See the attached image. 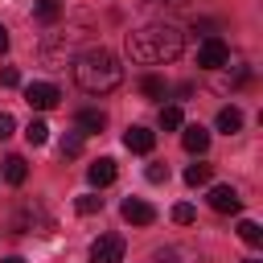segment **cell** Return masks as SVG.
Wrapping results in <instances>:
<instances>
[{"label":"cell","instance_id":"6da1fadb","mask_svg":"<svg viewBox=\"0 0 263 263\" xmlns=\"http://www.w3.org/2000/svg\"><path fill=\"white\" fill-rule=\"evenodd\" d=\"M181 49H185L181 29H177V25H164V21H156V25H144V29L127 33V58H132V62H140V66L173 62V58H181Z\"/></svg>","mask_w":263,"mask_h":263},{"label":"cell","instance_id":"7a4b0ae2","mask_svg":"<svg viewBox=\"0 0 263 263\" xmlns=\"http://www.w3.org/2000/svg\"><path fill=\"white\" fill-rule=\"evenodd\" d=\"M74 82L86 95H107L123 82V66L111 49H82L74 58Z\"/></svg>","mask_w":263,"mask_h":263},{"label":"cell","instance_id":"3957f363","mask_svg":"<svg viewBox=\"0 0 263 263\" xmlns=\"http://www.w3.org/2000/svg\"><path fill=\"white\" fill-rule=\"evenodd\" d=\"M226 62H230V49H226L222 37H205V41L197 45V66H201V70H222Z\"/></svg>","mask_w":263,"mask_h":263},{"label":"cell","instance_id":"277c9868","mask_svg":"<svg viewBox=\"0 0 263 263\" xmlns=\"http://www.w3.org/2000/svg\"><path fill=\"white\" fill-rule=\"evenodd\" d=\"M90 263H123V238L119 234H99L90 242Z\"/></svg>","mask_w":263,"mask_h":263},{"label":"cell","instance_id":"5b68a950","mask_svg":"<svg viewBox=\"0 0 263 263\" xmlns=\"http://www.w3.org/2000/svg\"><path fill=\"white\" fill-rule=\"evenodd\" d=\"M58 99H62V95H58L53 82H29V86H25V103H29L33 111H53Z\"/></svg>","mask_w":263,"mask_h":263},{"label":"cell","instance_id":"8992f818","mask_svg":"<svg viewBox=\"0 0 263 263\" xmlns=\"http://www.w3.org/2000/svg\"><path fill=\"white\" fill-rule=\"evenodd\" d=\"M119 214H123V222H132V226H152V222H156V210H152L144 197H127V201L119 205Z\"/></svg>","mask_w":263,"mask_h":263},{"label":"cell","instance_id":"52a82bcc","mask_svg":"<svg viewBox=\"0 0 263 263\" xmlns=\"http://www.w3.org/2000/svg\"><path fill=\"white\" fill-rule=\"evenodd\" d=\"M210 205H214L218 214H238L242 197H238L234 185H214V189H210Z\"/></svg>","mask_w":263,"mask_h":263},{"label":"cell","instance_id":"ba28073f","mask_svg":"<svg viewBox=\"0 0 263 263\" xmlns=\"http://www.w3.org/2000/svg\"><path fill=\"white\" fill-rule=\"evenodd\" d=\"M148 263H205V259L193 247H160V251H152Z\"/></svg>","mask_w":263,"mask_h":263},{"label":"cell","instance_id":"9c48e42d","mask_svg":"<svg viewBox=\"0 0 263 263\" xmlns=\"http://www.w3.org/2000/svg\"><path fill=\"white\" fill-rule=\"evenodd\" d=\"M86 181H90L95 189H107V185L115 181V160H111V156H99V160L86 168Z\"/></svg>","mask_w":263,"mask_h":263},{"label":"cell","instance_id":"30bf717a","mask_svg":"<svg viewBox=\"0 0 263 263\" xmlns=\"http://www.w3.org/2000/svg\"><path fill=\"white\" fill-rule=\"evenodd\" d=\"M123 144H127L132 152H152V144H156V132H148V127L132 123V127L123 132Z\"/></svg>","mask_w":263,"mask_h":263},{"label":"cell","instance_id":"8fae6325","mask_svg":"<svg viewBox=\"0 0 263 263\" xmlns=\"http://www.w3.org/2000/svg\"><path fill=\"white\" fill-rule=\"evenodd\" d=\"M181 144H185V152H193V156H201V152L210 148V132H205L201 123H189V127L181 132Z\"/></svg>","mask_w":263,"mask_h":263},{"label":"cell","instance_id":"7c38bea8","mask_svg":"<svg viewBox=\"0 0 263 263\" xmlns=\"http://www.w3.org/2000/svg\"><path fill=\"white\" fill-rule=\"evenodd\" d=\"M74 123H78V132H82V136H95V132H103V127H107V115H103V111H95V107H86V111H78V115H74Z\"/></svg>","mask_w":263,"mask_h":263},{"label":"cell","instance_id":"4fadbf2b","mask_svg":"<svg viewBox=\"0 0 263 263\" xmlns=\"http://www.w3.org/2000/svg\"><path fill=\"white\" fill-rule=\"evenodd\" d=\"M25 177H29L25 156H4V181L8 185H25Z\"/></svg>","mask_w":263,"mask_h":263},{"label":"cell","instance_id":"5bb4252c","mask_svg":"<svg viewBox=\"0 0 263 263\" xmlns=\"http://www.w3.org/2000/svg\"><path fill=\"white\" fill-rule=\"evenodd\" d=\"M238 127H242V111H238V107H222V111H218V132L234 136Z\"/></svg>","mask_w":263,"mask_h":263},{"label":"cell","instance_id":"9a60e30c","mask_svg":"<svg viewBox=\"0 0 263 263\" xmlns=\"http://www.w3.org/2000/svg\"><path fill=\"white\" fill-rule=\"evenodd\" d=\"M25 140H29L33 148H41V144L49 140V123H45V119H33V123L25 127Z\"/></svg>","mask_w":263,"mask_h":263},{"label":"cell","instance_id":"2e32d148","mask_svg":"<svg viewBox=\"0 0 263 263\" xmlns=\"http://www.w3.org/2000/svg\"><path fill=\"white\" fill-rule=\"evenodd\" d=\"M160 127H164V132H177V127H185V115H181V107H160Z\"/></svg>","mask_w":263,"mask_h":263},{"label":"cell","instance_id":"e0dca14e","mask_svg":"<svg viewBox=\"0 0 263 263\" xmlns=\"http://www.w3.org/2000/svg\"><path fill=\"white\" fill-rule=\"evenodd\" d=\"M210 173H214V168L197 160V164H189V168H185V185H193V189H197V185H205V181H210Z\"/></svg>","mask_w":263,"mask_h":263},{"label":"cell","instance_id":"ac0fdd59","mask_svg":"<svg viewBox=\"0 0 263 263\" xmlns=\"http://www.w3.org/2000/svg\"><path fill=\"white\" fill-rule=\"evenodd\" d=\"M238 238H242V242H251V247H259V242H263V230H259V222L242 218V222H238Z\"/></svg>","mask_w":263,"mask_h":263},{"label":"cell","instance_id":"d6986e66","mask_svg":"<svg viewBox=\"0 0 263 263\" xmlns=\"http://www.w3.org/2000/svg\"><path fill=\"white\" fill-rule=\"evenodd\" d=\"M58 16H62V0H37V21L53 25Z\"/></svg>","mask_w":263,"mask_h":263},{"label":"cell","instance_id":"ffe728a7","mask_svg":"<svg viewBox=\"0 0 263 263\" xmlns=\"http://www.w3.org/2000/svg\"><path fill=\"white\" fill-rule=\"evenodd\" d=\"M140 90L148 95V99H164V78H156V74H148V78H140Z\"/></svg>","mask_w":263,"mask_h":263},{"label":"cell","instance_id":"44dd1931","mask_svg":"<svg viewBox=\"0 0 263 263\" xmlns=\"http://www.w3.org/2000/svg\"><path fill=\"white\" fill-rule=\"evenodd\" d=\"M58 148H62V156H78L82 152V132H66Z\"/></svg>","mask_w":263,"mask_h":263},{"label":"cell","instance_id":"7402d4cb","mask_svg":"<svg viewBox=\"0 0 263 263\" xmlns=\"http://www.w3.org/2000/svg\"><path fill=\"white\" fill-rule=\"evenodd\" d=\"M74 205H78V214H99V210H103V197H99V193H82Z\"/></svg>","mask_w":263,"mask_h":263},{"label":"cell","instance_id":"603a6c76","mask_svg":"<svg viewBox=\"0 0 263 263\" xmlns=\"http://www.w3.org/2000/svg\"><path fill=\"white\" fill-rule=\"evenodd\" d=\"M193 218H197V214H193V205H189V201H181V205H173V222H177V226H189Z\"/></svg>","mask_w":263,"mask_h":263},{"label":"cell","instance_id":"cb8c5ba5","mask_svg":"<svg viewBox=\"0 0 263 263\" xmlns=\"http://www.w3.org/2000/svg\"><path fill=\"white\" fill-rule=\"evenodd\" d=\"M144 177H148L152 185H164V181H168V164H160V160H156V164H148V173H144Z\"/></svg>","mask_w":263,"mask_h":263},{"label":"cell","instance_id":"d4e9b609","mask_svg":"<svg viewBox=\"0 0 263 263\" xmlns=\"http://www.w3.org/2000/svg\"><path fill=\"white\" fill-rule=\"evenodd\" d=\"M12 127H16V119H12L8 111H0V140H8V136H12Z\"/></svg>","mask_w":263,"mask_h":263},{"label":"cell","instance_id":"484cf974","mask_svg":"<svg viewBox=\"0 0 263 263\" xmlns=\"http://www.w3.org/2000/svg\"><path fill=\"white\" fill-rule=\"evenodd\" d=\"M0 82H4V86H16V82H21L16 66H4V70H0Z\"/></svg>","mask_w":263,"mask_h":263},{"label":"cell","instance_id":"4316f807","mask_svg":"<svg viewBox=\"0 0 263 263\" xmlns=\"http://www.w3.org/2000/svg\"><path fill=\"white\" fill-rule=\"evenodd\" d=\"M4 49H8V29L0 25V53H4Z\"/></svg>","mask_w":263,"mask_h":263},{"label":"cell","instance_id":"83f0119b","mask_svg":"<svg viewBox=\"0 0 263 263\" xmlns=\"http://www.w3.org/2000/svg\"><path fill=\"white\" fill-rule=\"evenodd\" d=\"M4 263H25V259H16V255H12V259H4Z\"/></svg>","mask_w":263,"mask_h":263},{"label":"cell","instance_id":"f1b7e54d","mask_svg":"<svg viewBox=\"0 0 263 263\" xmlns=\"http://www.w3.org/2000/svg\"><path fill=\"white\" fill-rule=\"evenodd\" d=\"M242 263H259V259H242Z\"/></svg>","mask_w":263,"mask_h":263}]
</instances>
